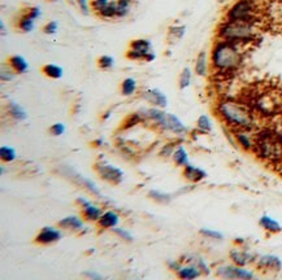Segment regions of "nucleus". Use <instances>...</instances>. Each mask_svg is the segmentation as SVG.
<instances>
[{
  "label": "nucleus",
  "instance_id": "nucleus-1",
  "mask_svg": "<svg viewBox=\"0 0 282 280\" xmlns=\"http://www.w3.org/2000/svg\"><path fill=\"white\" fill-rule=\"evenodd\" d=\"M216 116L229 130H251L258 127V114L241 99L224 97L216 104Z\"/></svg>",
  "mask_w": 282,
  "mask_h": 280
},
{
  "label": "nucleus",
  "instance_id": "nucleus-2",
  "mask_svg": "<svg viewBox=\"0 0 282 280\" xmlns=\"http://www.w3.org/2000/svg\"><path fill=\"white\" fill-rule=\"evenodd\" d=\"M247 47L239 43L229 42L224 39H216L211 50V68L213 73L227 77L233 75L241 69L244 62Z\"/></svg>",
  "mask_w": 282,
  "mask_h": 280
},
{
  "label": "nucleus",
  "instance_id": "nucleus-3",
  "mask_svg": "<svg viewBox=\"0 0 282 280\" xmlns=\"http://www.w3.org/2000/svg\"><path fill=\"white\" fill-rule=\"evenodd\" d=\"M252 153L262 161L278 166L282 162V132L274 124L258 130Z\"/></svg>",
  "mask_w": 282,
  "mask_h": 280
},
{
  "label": "nucleus",
  "instance_id": "nucleus-4",
  "mask_svg": "<svg viewBox=\"0 0 282 280\" xmlns=\"http://www.w3.org/2000/svg\"><path fill=\"white\" fill-rule=\"evenodd\" d=\"M262 25L247 21H221L216 30V38L251 46L260 39Z\"/></svg>",
  "mask_w": 282,
  "mask_h": 280
},
{
  "label": "nucleus",
  "instance_id": "nucleus-5",
  "mask_svg": "<svg viewBox=\"0 0 282 280\" xmlns=\"http://www.w3.org/2000/svg\"><path fill=\"white\" fill-rule=\"evenodd\" d=\"M265 15L262 0H235L225 12L227 21H247L262 25Z\"/></svg>",
  "mask_w": 282,
  "mask_h": 280
},
{
  "label": "nucleus",
  "instance_id": "nucleus-6",
  "mask_svg": "<svg viewBox=\"0 0 282 280\" xmlns=\"http://www.w3.org/2000/svg\"><path fill=\"white\" fill-rule=\"evenodd\" d=\"M215 274L219 278L230 280H251L255 278V272L252 270H248L243 266H238L234 263L221 264L219 267H216Z\"/></svg>",
  "mask_w": 282,
  "mask_h": 280
},
{
  "label": "nucleus",
  "instance_id": "nucleus-7",
  "mask_svg": "<svg viewBox=\"0 0 282 280\" xmlns=\"http://www.w3.org/2000/svg\"><path fill=\"white\" fill-rule=\"evenodd\" d=\"M95 170L99 174V176L112 184H120L124 179V171L121 169H118L117 166H114L112 163L107 162L106 159L98 161L95 163Z\"/></svg>",
  "mask_w": 282,
  "mask_h": 280
},
{
  "label": "nucleus",
  "instance_id": "nucleus-8",
  "mask_svg": "<svg viewBox=\"0 0 282 280\" xmlns=\"http://www.w3.org/2000/svg\"><path fill=\"white\" fill-rule=\"evenodd\" d=\"M152 52V43L149 39H134L126 51V58L132 61H145L146 56Z\"/></svg>",
  "mask_w": 282,
  "mask_h": 280
},
{
  "label": "nucleus",
  "instance_id": "nucleus-9",
  "mask_svg": "<svg viewBox=\"0 0 282 280\" xmlns=\"http://www.w3.org/2000/svg\"><path fill=\"white\" fill-rule=\"evenodd\" d=\"M255 266L259 271L264 272V274L278 272L282 270V260L274 254H263L258 257Z\"/></svg>",
  "mask_w": 282,
  "mask_h": 280
},
{
  "label": "nucleus",
  "instance_id": "nucleus-10",
  "mask_svg": "<svg viewBox=\"0 0 282 280\" xmlns=\"http://www.w3.org/2000/svg\"><path fill=\"white\" fill-rule=\"evenodd\" d=\"M229 260L231 261V263L247 267L248 264H255V262L258 260V256L251 252L250 249L235 246L229 252Z\"/></svg>",
  "mask_w": 282,
  "mask_h": 280
},
{
  "label": "nucleus",
  "instance_id": "nucleus-11",
  "mask_svg": "<svg viewBox=\"0 0 282 280\" xmlns=\"http://www.w3.org/2000/svg\"><path fill=\"white\" fill-rule=\"evenodd\" d=\"M61 237H63L61 229L52 227V226H46L38 232L34 241L36 244L39 245H51L61 240Z\"/></svg>",
  "mask_w": 282,
  "mask_h": 280
},
{
  "label": "nucleus",
  "instance_id": "nucleus-12",
  "mask_svg": "<svg viewBox=\"0 0 282 280\" xmlns=\"http://www.w3.org/2000/svg\"><path fill=\"white\" fill-rule=\"evenodd\" d=\"M231 135L234 138L235 144L241 147L243 151L254 152L255 148V132L251 130H230Z\"/></svg>",
  "mask_w": 282,
  "mask_h": 280
},
{
  "label": "nucleus",
  "instance_id": "nucleus-13",
  "mask_svg": "<svg viewBox=\"0 0 282 280\" xmlns=\"http://www.w3.org/2000/svg\"><path fill=\"white\" fill-rule=\"evenodd\" d=\"M146 121H150L153 124V127L159 128L160 131H168V122H167V114L161 108L153 106V108L145 109Z\"/></svg>",
  "mask_w": 282,
  "mask_h": 280
},
{
  "label": "nucleus",
  "instance_id": "nucleus-14",
  "mask_svg": "<svg viewBox=\"0 0 282 280\" xmlns=\"http://www.w3.org/2000/svg\"><path fill=\"white\" fill-rule=\"evenodd\" d=\"M142 97L153 106L164 109L168 105V97L159 88H149L142 92Z\"/></svg>",
  "mask_w": 282,
  "mask_h": 280
},
{
  "label": "nucleus",
  "instance_id": "nucleus-15",
  "mask_svg": "<svg viewBox=\"0 0 282 280\" xmlns=\"http://www.w3.org/2000/svg\"><path fill=\"white\" fill-rule=\"evenodd\" d=\"M182 175L186 180H188L190 183H199L202 180L207 178V171H204L203 169L192 165V163H188L186 166L184 167V171H182Z\"/></svg>",
  "mask_w": 282,
  "mask_h": 280
},
{
  "label": "nucleus",
  "instance_id": "nucleus-16",
  "mask_svg": "<svg viewBox=\"0 0 282 280\" xmlns=\"http://www.w3.org/2000/svg\"><path fill=\"white\" fill-rule=\"evenodd\" d=\"M96 223L103 229H113L120 223V214L116 213L114 210L103 211L102 217L99 218V221Z\"/></svg>",
  "mask_w": 282,
  "mask_h": 280
},
{
  "label": "nucleus",
  "instance_id": "nucleus-17",
  "mask_svg": "<svg viewBox=\"0 0 282 280\" xmlns=\"http://www.w3.org/2000/svg\"><path fill=\"white\" fill-rule=\"evenodd\" d=\"M167 122H168V131L173 132L176 136L188 135V126H186L176 114L168 113V114H167Z\"/></svg>",
  "mask_w": 282,
  "mask_h": 280
},
{
  "label": "nucleus",
  "instance_id": "nucleus-18",
  "mask_svg": "<svg viewBox=\"0 0 282 280\" xmlns=\"http://www.w3.org/2000/svg\"><path fill=\"white\" fill-rule=\"evenodd\" d=\"M259 226H260L265 232L270 233V235H276V233L282 232L281 223L276 221V219L270 217V215H268V214H263L262 217L259 218Z\"/></svg>",
  "mask_w": 282,
  "mask_h": 280
},
{
  "label": "nucleus",
  "instance_id": "nucleus-19",
  "mask_svg": "<svg viewBox=\"0 0 282 280\" xmlns=\"http://www.w3.org/2000/svg\"><path fill=\"white\" fill-rule=\"evenodd\" d=\"M209 65H211V60L208 57V53L206 51H200L195 58V74L198 77H207L208 71H209Z\"/></svg>",
  "mask_w": 282,
  "mask_h": 280
},
{
  "label": "nucleus",
  "instance_id": "nucleus-20",
  "mask_svg": "<svg viewBox=\"0 0 282 280\" xmlns=\"http://www.w3.org/2000/svg\"><path fill=\"white\" fill-rule=\"evenodd\" d=\"M57 226L61 229H69V231H81V229L85 228V223L77 215H69V217L60 219Z\"/></svg>",
  "mask_w": 282,
  "mask_h": 280
},
{
  "label": "nucleus",
  "instance_id": "nucleus-21",
  "mask_svg": "<svg viewBox=\"0 0 282 280\" xmlns=\"http://www.w3.org/2000/svg\"><path fill=\"white\" fill-rule=\"evenodd\" d=\"M81 214L85 218V221L87 222H98L99 218L102 217L103 209L99 206L94 205L93 202L89 201L86 205H83L81 208Z\"/></svg>",
  "mask_w": 282,
  "mask_h": 280
},
{
  "label": "nucleus",
  "instance_id": "nucleus-22",
  "mask_svg": "<svg viewBox=\"0 0 282 280\" xmlns=\"http://www.w3.org/2000/svg\"><path fill=\"white\" fill-rule=\"evenodd\" d=\"M176 274L180 279H184V280H192L203 275L199 268L196 267L195 264H191V263L182 264L180 270H178Z\"/></svg>",
  "mask_w": 282,
  "mask_h": 280
},
{
  "label": "nucleus",
  "instance_id": "nucleus-23",
  "mask_svg": "<svg viewBox=\"0 0 282 280\" xmlns=\"http://www.w3.org/2000/svg\"><path fill=\"white\" fill-rule=\"evenodd\" d=\"M184 258L185 260H182V262L195 264L196 267L202 271L203 275H209V274H211V267H209V264L207 263V261L204 260L203 257L198 256V254H188V256H185Z\"/></svg>",
  "mask_w": 282,
  "mask_h": 280
},
{
  "label": "nucleus",
  "instance_id": "nucleus-24",
  "mask_svg": "<svg viewBox=\"0 0 282 280\" xmlns=\"http://www.w3.org/2000/svg\"><path fill=\"white\" fill-rule=\"evenodd\" d=\"M7 113L11 118H13L17 122H21V121H25L28 118V113L25 110L20 104H17L16 101L9 100L8 104H7Z\"/></svg>",
  "mask_w": 282,
  "mask_h": 280
},
{
  "label": "nucleus",
  "instance_id": "nucleus-25",
  "mask_svg": "<svg viewBox=\"0 0 282 280\" xmlns=\"http://www.w3.org/2000/svg\"><path fill=\"white\" fill-rule=\"evenodd\" d=\"M7 62H8L9 66H11L17 74H25L29 70V62L26 61V58L20 56V54H12V56H9Z\"/></svg>",
  "mask_w": 282,
  "mask_h": 280
},
{
  "label": "nucleus",
  "instance_id": "nucleus-26",
  "mask_svg": "<svg viewBox=\"0 0 282 280\" xmlns=\"http://www.w3.org/2000/svg\"><path fill=\"white\" fill-rule=\"evenodd\" d=\"M172 159L173 162L176 163V166H180V167H185L188 162V151H186V148L182 145V144H178L177 145V148L174 149V152H173L172 155Z\"/></svg>",
  "mask_w": 282,
  "mask_h": 280
},
{
  "label": "nucleus",
  "instance_id": "nucleus-27",
  "mask_svg": "<svg viewBox=\"0 0 282 280\" xmlns=\"http://www.w3.org/2000/svg\"><path fill=\"white\" fill-rule=\"evenodd\" d=\"M17 27L22 33H32L36 27V19L30 17L26 12H24L17 19Z\"/></svg>",
  "mask_w": 282,
  "mask_h": 280
},
{
  "label": "nucleus",
  "instance_id": "nucleus-28",
  "mask_svg": "<svg viewBox=\"0 0 282 280\" xmlns=\"http://www.w3.org/2000/svg\"><path fill=\"white\" fill-rule=\"evenodd\" d=\"M42 73L44 77L51 78V79H61L64 75V69L56 64H46L42 66Z\"/></svg>",
  "mask_w": 282,
  "mask_h": 280
},
{
  "label": "nucleus",
  "instance_id": "nucleus-29",
  "mask_svg": "<svg viewBox=\"0 0 282 280\" xmlns=\"http://www.w3.org/2000/svg\"><path fill=\"white\" fill-rule=\"evenodd\" d=\"M145 121H146V113L145 109H143V110H139V112L133 113V114H129V116L126 117L125 121L122 122L121 127L124 128V130H126V128L137 126V124H139L141 122H145Z\"/></svg>",
  "mask_w": 282,
  "mask_h": 280
},
{
  "label": "nucleus",
  "instance_id": "nucleus-30",
  "mask_svg": "<svg viewBox=\"0 0 282 280\" xmlns=\"http://www.w3.org/2000/svg\"><path fill=\"white\" fill-rule=\"evenodd\" d=\"M71 178L75 179V182H78L79 184H81L82 187H85L87 191H90L91 193H94V194H96V196H100V197H102V193H100L98 186H96L93 180H90V179H87V178H83L82 175L77 174L75 171H73V176H71Z\"/></svg>",
  "mask_w": 282,
  "mask_h": 280
},
{
  "label": "nucleus",
  "instance_id": "nucleus-31",
  "mask_svg": "<svg viewBox=\"0 0 282 280\" xmlns=\"http://www.w3.org/2000/svg\"><path fill=\"white\" fill-rule=\"evenodd\" d=\"M196 130L200 134H211L213 130V123L207 114H200L196 120Z\"/></svg>",
  "mask_w": 282,
  "mask_h": 280
},
{
  "label": "nucleus",
  "instance_id": "nucleus-32",
  "mask_svg": "<svg viewBox=\"0 0 282 280\" xmlns=\"http://www.w3.org/2000/svg\"><path fill=\"white\" fill-rule=\"evenodd\" d=\"M137 81L132 77L125 78V79L121 82V86H120V91H121L124 96H133L134 93L137 92Z\"/></svg>",
  "mask_w": 282,
  "mask_h": 280
},
{
  "label": "nucleus",
  "instance_id": "nucleus-33",
  "mask_svg": "<svg viewBox=\"0 0 282 280\" xmlns=\"http://www.w3.org/2000/svg\"><path fill=\"white\" fill-rule=\"evenodd\" d=\"M185 33H186V26H184V25H174V26H170L168 29L169 43L173 44V43L180 42L181 39L185 36Z\"/></svg>",
  "mask_w": 282,
  "mask_h": 280
},
{
  "label": "nucleus",
  "instance_id": "nucleus-34",
  "mask_svg": "<svg viewBox=\"0 0 282 280\" xmlns=\"http://www.w3.org/2000/svg\"><path fill=\"white\" fill-rule=\"evenodd\" d=\"M0 158L5 163L15 162L17 158V151L11 145H1V148H0Z\"/></svg>",
  "mask_w": 282,
  "mask_h": 280
},
{
  "label": "nucleus",
  "instance_id": "nucleus-35",
  "mask_svg": "<svg viewBox=\"0 0 282 280\" xmlns=\"http://www.w3.org/2000/svg\"><path fill=\"white\" fill-rule=\"evenodd\" d=\"M192 81V70L190 68H184L180 74V78H178V87L180 89H186L190 87Z\"/></svg>",
  "mask_w": 282,
  "mask_h": 280
},
{
  "label": "nucleus",
  "instance_id": "nucleus-36",
  "mask_svg": "<svg viewBox=\"0 0 282 280\" xmlns=\"http://www.w3.org/2000/svg\"><path fill=\"white\" fill-rule=\"evenodd\" d=\"M150 198H152L153 201L159 202V204H168V202L172 201L173 196L170 193H165V192H161V191L152 190L149 192Z\"/></svg>",
  "mask_w": 282,
  "mask_h": 280
},
{
  "label": "nucleus",
  "instance_id": "nucleus-37",
  "mask_svg": "<svg viewBox=\"0 0 282 280\" xmlns=\"http://www.w3.org/2000/svg\"><path fill=\"white\" fill-rule=\"evenodd\" d=\"M102 18L111 19V18H117V3L116 1H111L103 11L98 13Z\"/></svg>",
  "mask_w": 282,
  "mask_h": 280
},
{
  "label": "nucleus",
  "instance_id": "nucleus-38",
  "mask_svg": "<svg viewBox=\"0 0 282 280\" xmlns=\"http://www.w3.org/2000/svg\"><path fill=\"white\" fill-rule=\"evenodd\" d=\"M117 18H124L129 15L132 0H117Z\"/></svg>",
  "mask_w": 282,
  "mask_h": 280
},
{
  "label": "nucleus",
  "instance_id": "nucleus-39",
  "mask_svg": "<svg viewBox=\"0 0 282 280\" xmlns=\"http://www.w3.org/2000/svg\"><path fill=\"white\" fill-rule=\"evenodd\" d=\"M17 73L15 70L9 66V64L7 62V65L1 66V73H0V77H1V81L3 82H12L15 78H16Z\"/></svg>",
  "mask_w": 282,
  "mask_h": 280
},
{
  "label": "nucleus",
  "instance_id": "nucleus-40",
  "mask_svg": "<svg viewBox=\"0 0 282 280\" xmlns=\"http://www.w3.org/2000/svg\"><path fill=\"white\" fill-rule=\"evenodd\" d=\"M98 66L102 70H111L114 66V58L108 54H103L98 58Z\"/></svg>",
  "mask_w": 282,
  "mask_h": 280
},
{
  "label": "nucleus",
  "instance_id": "nucleus-41",
  "mask_svg": "<svg viewBox=\"0 0 282 280\" xmlns=\"http://www.w3.org/2000/svg\"><path fill=\"white\" fill-rule=\"evenodd\" d=\"M200 235H203L204 237L207 239H211V240H223L224 235L220 231H216V229H211V228H200Z\"/></svg>",
  "mask_w": 282,
  "mask_h": 280
},
{
  "label": "nucleus",
  "instance_id": "nucleus-42",
  "mask_svg": "<svg viewBox=\"0 0 282 280\" xmlns=\"http://www.w3.org/2000/svg\"><path fill=\"white\" fill-rule=\"evenodd\" d=\"M177 145H178L177 141H170V143L165 144V145H163V148H161L160 155L163 156V157H172L173 152H174V149L177 148Z\"/></svg>",
  "mask_w": 282,
  "mask_h": 280
},
{
  "label": "nucleus",
  "instance_id": "nucleus-43",
  "mask_svg": "<svg viewBox=\"0 0 282 280\" xmlns=\"http://www.w3.org/2000/svg\"><path fill=\"white\" fill-rule=\"evenodd\" d=\"M67 127H65V124L61 123V122H57V123H54L51 127L48 128V131L51 134L52 136H60L63 135L64 132H65Z\"/></svg>",
  "mask_w": 282,
  "mask_h": 280
},
{
  "label": "nucleus",
  "instance_id": "nucleus-44",
  "mask_svg": "<svg viewBox=\"0 0 282 280\" xmlns=\"http://www.w3.org/2000/svg\"><path fill=\"white\" fill-rule=\"evenodd\" d=\"M111 3V0H91V9L96 13L103 11Z\"/></svg>",
  "mask_w": 282,
  "mask_h": 280
},
{
  "label": "nucleus",
  "instance_id": "nucleus-45",
  "mask_svg": "<svg viewBox=\"0 0 282 280\" xmlns=\"http://www.w3.org/2000/svg\"><path fill=\"white\" fill-rule=\"evenodd\" d=\"M59 30V23L57 21H50L43 26V33L47 35H54Z\"/></svg>",
  "mask_w": 282,
  "mask_h": 280
},
{
  "label": "nucleus",
  "instance_id": "nucleus-46",
  "mask_svg": "<svg viewBox=\"0 0 282 280\" xmlns=\"http://www.w3.org/2000/svg\"><path fill=\"white\" fill-rule=\"evenodd\" d=\"M113 232L116 233V235H118V236L121 237V239H124L125 241H133V235H132V232H129L128 229L125 228H120V227H114L113 228Z\"/></svg>",
  "mask_w": 282,
  "mask_h": 280
},
{
  "label": "nucleus",
  "instance_id": "nucleus-47",
  "mask_svg": "<svg viewBox=\"0 0 282 280\" xmlns=\"http://www.w3.org/2000/svg\"><path fill=\"white\" fill-rule=\"evenodd\" d=\"M77 4H78L79 11L82 12L83 15L87 16L89 13H90V5H91V4H89V0H77Z\"/></svg>",
  "mask_w": 282,
  "mask_h": 280
},
{
  "label": "nucleus",
  "instance_id": "nucleus-48",
  "mask_svg": "<svg viewBox=\"0 0 282 280\" xmlns=\"http://www.w3.org/2000/svg\"><path fill=\"white\" fill-rule=\"evenodd\" d=\"M25 12L34 19L40 18V16H42V11H40L39 7H30L28 9H25Z\"/></svg>",
  "mask_w": 282,
  "mask_h": 280
},
{
  "label": "nucleus",
  "instance_id": "nucleus-49",
  "mask_svg": "<svg viewBox=\"0 0 282 280\" xmlns=\"http://www.w3.org/2000/svg\"><path fill=\"white\" fill-rule=\"evenodd\" d=\"M184 264L182 261H176V260H168L167 261V266H168L169 270L177 272L181 268V266Z\"/></svg>",
  "mask_w": 282,
  "mask_h": 280
},
{
  "label": "nucleus",
  "instance_id": "nucleus-50",
  "mask_svg": "<svg viewBox=\"0 0 282 280\" xmlns=\"http://www.w3.org/2000/svg\"><path fill=\"white\" fill-rule=\"evenodd\" d=\"M83 275L86 276V278H89V279H91V280H100V279H103V275H100L99 272H96V271H85L83 272Z\"/></svg>",
  "mask_w": 282,
  "mask_h": 280
},
{
  "label": "nucleus",
  "instance_id": "nucleus-51",
  "mask_svg": "<svg viewBox=\"0 0 282 280\" xmlns=\"http://www.w3.org/2000/svg\"><path fill=\"white\" fill-rule=\"evenodd\" d=\"M155 58H156V53H155V52H150L149 54H147V56H146V58H145V62H152L153 60H155Z\"/></svg>",
  "mask_w": 282,
  "mask_h": 280
},
{
  "label": "nucleus",
  "instance_id": "nucleus-52",
  "mask_svg": "<svg viewBox=\"0 0 282 280\" xmlns=\"http://www.w3.org/2000/svg\"><path fill=\"white\" fill-rule=\"evenodd\" d=\"M103 143H104V139H103V138L95 139L94 141H93V147H102Z\"/></svg>",
  "mask_w": 282,
  "mask_h": 280
},
{
  "label": "nucleus",
  "instance_id": "nucleus-53",
  "mask_svg": "<svg viewBox=\"0 0 282 280\" xmlns=\"http://www.w3.org/2000/svg\"><path fill=\"white\" fill-rule=\"evenodd\" d=\"M0 31H1V35H4L5 33H7V30H5V23L3 19L0 21Z\"/></svg>",
  "mask_w": 282,
  "mask_h": 280
},
{
  "label": "nucleus",
  "instance_id": "nucleus-54",
  "mask_svg": "<svg viewBox=\"0 0 282 280\" xmlns=\"http://www.w3.org/2000/svg\"><path fill=\"white\" fill-rule=\"evenodd\" d=\"M111 113H112V112H111V110H108V112H107V113H104V116L102 117V120H103V121H106L107 118H110V117H111Z\"/></svg>",
  "mask_w": 282,
  "mask_h": 280
},
{
  "label": "nucleus",
  "instance_id": "nucleus-55",
  "mask_svg": "<svg viewBox=\"0 0 282 280\" xmlns=\"http://www.w3.org/2000/svg\"><path fill=\"white\" fill-rule=\"evenodd\" d=\"M0 171H1V175L5 174V166H0Z\"/></svg>",
  "mask_w": 282,
  "mask_h": 280
},
{
  "label": "nucleus",
  "instance_id": "nucleus-56",
  "mask_svg": "<svg viewBox=\"0 0 282 280\" xmlns=\"http://www.w3.org/2000/svg\"><path fill=\"white\" fill-rule=\"evenodd\" d=\"M278 166H281V173H282V162L280 163V165H278Z\"/></svg>",
  "mask_w": 282,
  "mask_h": 280
},
{
  "label": "nucleus",
  "instance_id": "nucleus-57",
  "mask_svg": "<svg viewBox=\"0 0 282 280\" xmlns=\"http://www.w3.org/2000/svg\"><path fill=\"white\" fill-rule=\"evenodd\" d=\"M51 1H56V0H51Z\"/></svg>",
  "mask_w": 282,
  "mask_h": 280
}]
</instances>
